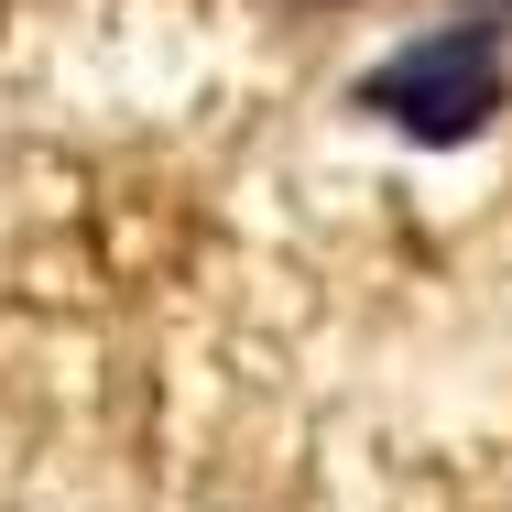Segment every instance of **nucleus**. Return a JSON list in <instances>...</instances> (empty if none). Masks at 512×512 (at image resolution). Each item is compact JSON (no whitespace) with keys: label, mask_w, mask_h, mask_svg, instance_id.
Masks as SVG:
<instances>
[{"label":"nucleus","mask_w":512,"mask_h":512,"mask_svg":"<svg viewBox=\"0 0 512 512\" xmlns=\"http://www.w3.org/2000/svg\"><path fill=\"white\" fill-rule=\"evenodd\" d=\"M512 88V55H502V22H447V33H414L404 55H382L360 77V109H382L393 131L414 142H469Z\"/></svg>","instance_id":"1"}]
</instances>
